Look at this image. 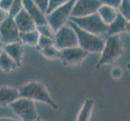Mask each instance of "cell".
Returning <instances> with one entry per match:
<instances>
[{
    "mask_svg": "<svg viewBox=\"0 0 130 121\" xmlns=\"http://www.w3.org/2000/svg\"><path fill=\"white\" fill-rule=\"evenodd\" d=\"M100 61L95 66L100 69L101 66L114 63L124 53V43L120 35H113L106 37L104 46L101 52Z\"/></svg>",
    "mask_w": 130,
    "mask_h": 121,
    "instance_id": "1",
    "label": "cell"
},
{
    "mask_svg": "<svg viewBox=\"0 0 130 121\" xmlns=\"http://www.w3.org/2000/svg\"><path fill=\"white\" fill-rule=\"evenodd\" d=\"M20 96L32 99L34 102H41L51 106L54 109H57V105L53 100L46 87L42 82L32 81L24 84L19 89Z\"/></svg>",
    "mask_w": 130,
    "mask_h": 121,
    "instance_id": "2",
    "label": "cell"
},
{
    "mask_svg": "<svg viewBox=\"0 0 130 121\" xmlns=\"http://www.w3.org/2000/svg\"><path fill=\"white\" fill-rule=\"evenodd\" d=\"M67 23L72 27L74 32H76L79 47H81L87 53H95L102 52L105 42L104 37L87 32L86 31L81 29L70 20H69Z\"/></svg>",
    "mask_w": 130,
    "mask_h": 121,
    "instance_id": "3",
    "label": "cell"
},
{
    "mask_svg": "<svg viewBox=\"0 0 130 121\" xmlns=\"http://www.w3.org/2000/svg\"><path fill=\"white\" fill-rule=\"evenodd\" d=\"M80 28L97 36H106L107 25L100 19L97 13L83 17H70V20Z\"/></svg>",
    "mask_w": 130,
    "mask_h": 121,
    "instance_id": "4",
    "label": "cell"
},
{
    "mask_svg": "<svg viewBox=\"0 0 130 121\" xmlns=\"http://www.w3.org/2000/svg\"><path fill=\"white\" fill-rule=\"evenodd\" d=\"M75 1L76 0H70L68 3L57 7L46 15L47 24L54 32L69 21Z\"/></svg>",
    "mask_w": 130,
    "mask_h": 121,
    "instance_id": "5",
    "label": "cell"
},
{
    "mask_svg": "<svg viewBox=\"0 0 130 121\" xmlns=\"http://www.w3.org/2000/svg\"><path fill=\"white\" fill-rule=\"evenodd\" d=\"M9 107L21 121H35L39 117L35 102L29 98L20 97Z\"/></svg>",
    "mask_w": 130,
    "mask_h": 121,
    "instance_id": "6",
    "label": "cell"
},
{
    "mask_svg": "<svg viewBox=\"0 0 130 121\" xmlns=\"http://www.w3.org/2000/svg\"><path fill=\"white\" fill-rule=\"evenodd\" d=\"M54 45L60 50L67 48L78 46L76 32L68 23L64 24L55 32Z\"/></svg>",
    "mask_w": 130,
    "mask_h": 121,
    "instance_id": "7",
    "label": "cell"
},
{
    "mask_svg": "<svg viewBox=\"0 0 130 121\" xmlns=\"http://www.w3.org/2000/svg\"><path fill=\"white\" fill-rule=\"evenodd\" d=\"M20 31L12 17L8 16L0 24V41L3 45L15 42H20Z\"/></svg>",
    "mask_w": 130,
    "mask_h": 121,
    "instance_id": "8",
    "label": "cell"
},
{
    "mask_svg": "<svg viewBox=\"0 0 130 121\" xmlns=\"http://www.w3.org/2000/svg\"><path fill=\"white\" fill-rule=\"evenodd\" d=\"M101 5L99 0H76L70 17H83L95 14Z\"/></svg>",
    "mask_w": 130,
    "mask_h": 121,
    "instance_id": "9",
    "label": "cell"
},
{
    "mask_svg": "<svg viewBox=\"0 0 130 121\" xmlns=\"http://www.w3.org/2000/svg\"><path fill=\"white\" fill-rule=\"evenodd\" d=\"M88 54L89 53L85 51L81 47L74 46L60 50L59 59L66 65H76L82 62Z\"/></svg>",
    "mask_w": 130,
    "mask_h": 121,
    "instance_id": "10",
    "label": "cell"
},
{
    "mask_svg": "<svg viewBox=\"0 0 130 121\" xmlns=\"http://www.w3.org/2000/svg\"><path fill=\"white\" fill-rule=\"evenodd\" d=\"M13 19L20 32H27L37 29L35 21L24 8Z\"/></svg>",
    "mask_w": 130,
    "mask_h": 121,
    "instance_id": "11",
    "label": "cell"
},
{
    "mask_svg": "<svg viewBox=\"0 0 130 121\" xmlns=\"http://www.w3.org/2000/svg\"><path fill=\"white\" fill-rule=\"evenodd\" d=\"M22 1H23L24 9L32 18L37 26L47 24L46 15L40 10L32 0H22Z\"/></svg>",
    "mask_w": 130,
    "mask_h": 121,
    "instance_id": "12",
    "label": "cell"
},
{
    "mask_svg": "<svg viewBox=\"0 0 130 121\" xmlns=\"http://www.w3.org/2000/svg\"><path fill=\"white\" fill-rule=\"evenodd\" d=\"M129 29V21L118 13L116 19L107 25L106 37L113 35H120L121 33L126 32Z\"/></svg>",
    "mask_w": 130,
    "mask_h": 121,
    "instance_id": "13",
    "label": "cell"
},
{
    "mask_svg": "<svg viewBox=\"0 0 130 121\" xmlns=\"http://www.w3.org/2000/svg\"><path fill=\"white\" fill-rule=\"evenodd\" d=\"M19 90L15 87L4 86L0 87V106H9L11 102L19 98Z\"/></svg>",
    "mask_w": 130,
    "mask_h": 121,
    "instance_id": "14",
    "label": "cell"
},
{
    "mask_svg": "<svg viewBox=\"0 0 130 121\" xmlns=\"http://www.w3.org/2000/svg\"><path fill=\"white\" fill-rule=\"evenodd\" d=\"M3 51L14 60L18 66L21 65L24 55L23 44L20 42H15L3 45Z\"/></svg>",
    "mask_w": 130,
    "mask_h": 121,
    "instance_id": "15",
    "label": "cell"
},
{
    "mask_svg": "<svg viewBox=\"0 0 130 121\" xmlns=\"http://www.w3.org/2000/svg\"><path fill=\"white\" fill-rule=\"evenodd\" d=\"M118 10L106 5H101L97 11V14L100 17L103 22L108 25L112 22L118 15Z\"/></svg>",
    "mask_w": 130,
    "mask_h": 121,
    "instance_id": "16",
    "label": "cell"
},
{
    "mask_svg": "<svg viewBox=\"0 0 130 121\" xmlns=\"http://www.w3.org/2000/svg\"><path fill=\"white\" fill-rule=\"evenodd\" d=\"M39 38H40V34L37 29L33 31H30V32L20 33V43H22L23 44H27V45L37 46Z\"/></svg>",
    "mask_w": 130,
    "mask_h": 121,
    "instance_id": "17",
    "label": "cell"
},
{
    "mask_svg": "<svg viewBox=\"0 0 130 121\" xmlns=\"http://www.w3.org/2000/svg\"><path fill=\"white\" fill-rule=\"evenodd\" d=\"M17 67L19 66L17 65L16 62L5 52L3 51L2 54L0 55V69L5 73H11Z\"/></svg>",
    "mask_w": 130,
    "mask_h": 121,
    "instance_id": "18",
    "label": "cell"
},
{
    "mask_svg": "<svg viewBox=\"0 0 130 121\" xmlns=\"http://www.w3.org/2000/svg\"><path fill=\"white\" fill-rule=\"evenodd\" d=\"M93 107L94 102L92 99H89L88 98V99L85 101L82 109L80 110L77 121H89L92 113Z\"/></svg>",
    "mask_w": 130,
    "mask_h": 121,
    "instance_id": "19",
    "label": "cell"
},
{
    "mask_svg": "<svg viewBox=\"0 0 130 121\" xmlns=\"http://www.w3.org/2000/svg\"><path fill=\"white\" fill-rule=\"evenodd\" d=\"M40 51H41V54L48 60H56L59 59L60 57V49H58L54 44L41 49Z\"/></svg>",
    "mask_w": 130,
    "mask_h": 121,
    "instance_id": "20",
    "label": "cell"
},
{
    "mask_svg": "<svg viewBox=\"0 0 130 121\" xmlns=\"http://www.w3.org/2000/svg\"><path fill=\"white\" fill-rule=\"evenodd\" d=\"M118 12L125 19L130 20V0H121V3L118 8Z\"/></svg>",
    "mask_w": 130,
    "mask_h": 121,
    "instance_id": "21",
    "label": "cell"
},
{
    "mask_svg": "<svg viewBox=\"0 0 130 121\" xmlns=\"http://www.w3.org/2000/svg\"><path fill=\"white\" fill-rule=\"evenodd\" d=\"M37 30L39 32L40 36H43V37H46L54 39L55 32H53V29L48 26V24L37 26Z\"/></svg>",
    "mask_w": 130,
    "mask_h": 121,
    "instance_id": "22",
    "label": "cell"
},
{
    "mask_svg": "<svg viewBox=\"0 0 130 121\" xmlns=\"http://www.w3.org/2000/svg\"><path fill=\"white\" fill-rule=\"evenodd\" d=\"M23 8L24 7L22 0H13L10 10L8 11V15L12 18L15 17Z\"/></svg>",
    "mask_w": 130,
    "mask_h": 121,
    "instance_id": "23",
    "label": "cell"
},
{
    "mask_svg": "<svg viewBox=\"0 0 130 121\" xmlns=\"http://www.w3.org/2000/svg\"><path fill=\"white\" fill-rule=\"evenodd\" d=\"M53 44H54V39L43 37V36H40V38H39L37 46L39 50H41V49L48 48L51 45H53Z\"/></svg>",
    "mask_w": 130,
    "mask_h": 121,
    "instance_id": "24",
    "label": "cell"
},
{
    "mask_svg": "<svg viewBox=\"0 0 130 121\" xmlns=\"http://www.w3.org/2000/svg\"><path fill=\"white\" fill-rule=\"evenodd\" d=\"M69 1H70V0H49L46 15L49 14V13H50L52 11H53L57 7L62 6L63 4L68 3Z\"/></svg>",
    "mask_w": 130,
    "mask_h": 121,
    "instance_id": "25",
    "label": "cell"
},
{
    "mask_svg": "<svg viewBox=\"0 0 130 121\" xmlns=\"http://www.w3.org/2000/svg\"><path fill=\"white\" fill-rule=\"evenodd\" d=\"M32 1L38 7L40 10H41L44 14L46 15L49 0H32Z\"/></svg>",
    "mask_w": 130,
    "mask_h": 121,
    "instance_id": "26",
    "label": "cell"
},
{
    "mask_svg": "<svg viewBox=\"0 0 130 121\" xmlns=\"http://www.w3.org/2000/svg\"><path fill=\"white\" fill-rule=\"evenodd\" d=\"M102 5H106L111 7L116 8L118 10V8L121 3V0H99Z\"/></svg>",
    "mask_w": 130,
    "mask_h": 121,
    "instance_id": "27",
    "label": "cell"
},
{
    "mask_svg": "<svg viewBox=\"0 0 130 121\" xmlns=\"http://www.w3.org/2000/svg\"><path fill=\"white\" fill-rule=\"evenodd\" d=\"M13 0H0V8L8 12Z\"/></svg>",
    "mask_w": 130,
    "mask_h": 121,
    "instance_id": "28",
    "label": "cell"
},
{
    "mask_svg": "<svg viewBox=\"0 0 130 121\" xmlns=\"http://www.w3.org/2000/svg\"><path fill=\"white\" fill-rule=\"evenodd\" d=\"M122 75H123V71L120 67H116V68L112 69V70H111V76L114 78H121Z\"/></svg>",
    "mask_w": 130,
    "mask_h": 121,
    "instance_id": "29",
    "label": "cell"
},
{
    "mask_svg": "<svg viewBox=\"0 0 130 121\" xmlns=\"http://www.w3.org/2000/svg\"><path fill=\"white\" fill-rule=\"evenodd\" d=\"M8 16H9L8 15V12L0 8V24H1Z\"/></svg>",
    "mask_w": 130,
    "mask_h": 121,
    "instance_id": "30",
    "label": "cell"
},
{
    "mask_svg": "<svg viewBox=\"0 0 130 121\" xmlns=\"http://www.w3.org/2000/svg\"><path fill=\"white\" fill-rule=\"evenodd\" d=\"M0 121H21V120L10 119V118H0Z\"/></svg>",
    "mask_w": 130,
    "mask_h": 121,
    "instance_id": "31",
    "label": "cell"
},
{
    "mask_svg": "<svg viewBox=\"0 0 130 121\" xmlns=\"http://www.w3.org/2000/svg\"><path fill=\"white\" fill-rule=\"evenodd\" d=\"M3 51V44L1 41H0V55L2 54Z\"/></svg>",
    "mask_w": 130,
    "mask_h": 121,
    "instance_id": "32",
    "label": "cell"
},
{
    "mask_svg": "<svg viewBox=\"0 0 130 121\" xmlns=\"http://www.w3.org/2000/svg\"><path fill=\"white\" fill-rule=\"evenodd\" d=\"M35 121H43V120H42V119H41V118H39V117H38V118H37V119H36Z\"/></svg>",
    "mask_w": 130,
    "mask_h": 121,
    "instance_id": "33",
    "label": "cell"
},
{
    "mask_svg": "<svg viewBox=\"0 0 130 121\" xmlns=\"http://www.w3.org/2000/svg\"><path fill=\"white\" fill-rule=\"evenodd\" d=\"M0 40H1V37H0Z\"/></svg>",
    "mask_w": 130,
    "mask_h": 121,
    "instance_id": "34",
    "label": "cell"
}]
</instances>
